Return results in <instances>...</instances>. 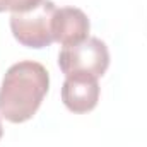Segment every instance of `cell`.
<instances>
[{"label":"cell","instance_id":"cell-6","mask_svg":"<svg viewBox=\"0 0 147 147\" xmlns=\"http://www.w3.org/2000/svg\"><path fill=\"white\" fill-rule=\"evenodd\" d=\"M41 0H0V12H26Z\"/></svg>","mask_w":147,"mask_h":147},{"label":"cell","instance_id":"cell-1","mask_svg":"<svg viewBox=\"0 0 147 147\" xmlns=\"http://www.w3.org/2000/svg\"><path fill=\"white\" fill-rule=\"evenodd\" d=\"M50 89L48 70L33 60L14 63L0 87V116L10 123H24L39 110Z\"/></svg>","mask_w":147,"mask_h":147},{"label":"cell","instance_id":"cell-7","mask_svg":"<svg viewBox=\"0 0 147 147\" xmlns=\"http://www.w3.org/2000/svg\"><path fill=\"white\" fill-rule=\"evenodd\" d=\"M2 135H3V127H2V120H0V139H2Z\"/></svg>","mask_w":147,"mask_h":147},{"label":"cell","instance_id":"cell-5","mask_svg":"<svg viewBox=\"0 0 147 147\" xmlns=\"http://www.w3.org/2000/svg\"><path fill=\"white\" fill-rule=\"evenodd\" d=\"M89 19L77 7L57 9L53 17V38L62 46H72L89 38Z\"/></svg>","mask_w":147,"mask_h":147},{"label":"cell","instance_id":"cell-4","mask_svg":"<svg viewBox=\"0 0 147 147\" xmlns=\"http://www.w3.org/2000/svg\"><path fill=\"white\" fill-rule=\"evenodd\" d=\"M99 82L89 75H70L62 86V101L72 113H87L99 101Z\"/></svg>","mask_w":147,"mask_h":147},{"label":"cell","instance_id":"cell-3","mask_svg":"<svg viewBox=\"0 0 147 147\" xmlns=\"http://www.w3.org/2000/svg\"><path fill=\"white\" fill-rule=\"evenodd\" d=\"M58 65L65 77L89 75L99 79L110 67V51L99 38H87L77 45L63 46L58 57Z\"/></svg>","mask_w":147,"mask_h":147},{"label":"cell","instance_id":"cell-2","mask_svg":"<svg viewBox=\"0 0 147 147\" xmlns=\"http://www.w3.org/2000/svg\"><path fill=\"white\" fill-rule=\"evenodd\" d=\"M57 7L51 0H41L36 7L10 16V31L14 38L28 48H46L53 38V17Z\"/></svg>","mask_w":147,"mask_h":147}]
</instances>
